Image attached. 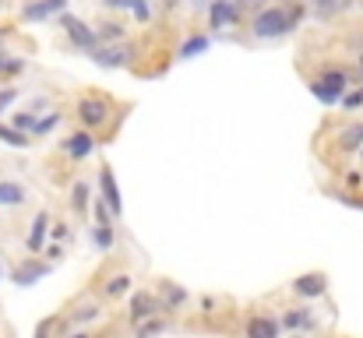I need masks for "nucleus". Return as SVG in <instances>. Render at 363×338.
<instances>
[{
  "label": "nucleus",
  "mask_w": 363,
  "mask_h": 338,
  "mask_svg": "<svg viewBox=\"0 0 363 338\" xmlns=\"http://www.w3.org/2000/svg\"><path fill=\"white\" fill-rule=\"evenodd\" d=\"M46 271H50L46 264H25V268L14 271V282H18V286H32V282H39Z\"/></svg>",
  "instance_id": "obj_12"
},
{
  "label": "nucleus",
  "mask_w": 363,
  "mask_h": 338,
  "mask_svg": "<svg viewBox=\"0 0 363 338\" xmlns=\"http://www.w3.org/2000/svg\"><path fill=\"white\" fill-rule=\"evenodd\" d=\"M360 67H363V53H360Z\"/></svg>",
  "instance_id": "obj_31"
},
{
  "label": "nucleus",
  "mask_w": 363,
  "mask_h": 338,
  "mask_svg": "<svg viewBox=\"0 0 363 338\" xmlns=\"http://www.w3.org/2000/svg\"><path fill=\"white\" fill-rule=\"evenodd\" d=\"M14 127H18V130H32V127H35V113H18V116H14Z\"/></svg>",
  "instance_id": "obj_26"
},
{
  "label": "nucleus",
  "mask_w": 363,
  "mask_h": 338,
  "mask_svg": "<svg viewBox=\"0 0 363 338\" xmlns=\"http://www.w3.org/2000/svg\"><path fill=\"white\" fill-rule=\"evenodd\" d=\"M208 50V35H194V39H187L184 46H180V60H191V57H198V53H205Z\"/></svg>",
  "instance_id": "obj_14"
},
{
  "label": "nucleus",
  "mask_w": 363,
  "mask_h": 338,
  "mask_svg": "<svg viewBox=\"0 0 363 338\" xmlns=\"http://www.w3.org/2000/svg\"><path fill=\"white\" fill-rule=\"evenodd\" d=\"M25 201V191L18 184H0V205H21Z\"/></svg>",
  "instance_id": "obj_17"
},
{
  "label": "nucleus",
  "mask_w": 363,
  "mask_h": 338,
  "mask_svg": "<svg viewBox=\"0 0 363 338\" xmlns=\"http://www.w3.org/2000/svg\"><path fill=\"white\" fill-rule=\"evenodd\" d=\"M96 35L110 43V39H121V35H123V28H121V25H117V21H110V25H103V28H99Z\"/></svg>",
  "instance_id": "obj_24"
},
{
  "label": "nucleus",
  "mask_w": 363,
  "mask_h": 338,
  "mask_svg": "<svg viewBox=\"0 0 363 338\" xmlns=\"http://www.w3.org/2000/svg\"><path fill=\"white\" fill-rule=\"evenodd\" d=\"M307 317H311L307 310H303V314L293 310V314H286V328H307Z\"/></svg>",
  "instance_id": "obj_25"
},
{
  "label": "nucleus",
  "mask_w": 363,
  "mask_h": 338,
  "mask_svg": "<svg viewBox=\"0 0 363 338\" xmlns=\"http://www.w3.org/2000/svg\"><path fill=\"white\" fill-rule=\"evenodd\" d=\"M289 28H293V21H289L286 11H279V7L261 11V14L254 18V25H250V32H254L257 39H275V35H286Z\"/></svg>",
  "instance_id": "obj_1"
},
{
  "label": "nucleus",
  "mask_w": 363,
  "mask_h": 338,
  "mask_svg": "<svg viewBox=\"0 0 363 338\" xmlns=\"http://www.w3.org/2000/svg\"><path fill=\"white\" fill-rule=\"evenodd\" d=\"M159 310H162V303H159L152 293H134V300H130V321L152 317V314H159Z\"/></svg>",
  "instance_id": "obj_5"
},
{
  "label": "nucleus",
  "mask_w": 363,
  "mask_h": 338,
  "mask_svg": "<svg viewBox=\"0 0 363 338\" xmlns=\"http://www.w3.org/2000/svg\"><path fill=\"white\" fill-rule=\"evenodd\" d=\"M247 332H250V335H261V338H275V335H279V321L250 317V321H247Z\"/></svg>",
  "instance_id": "obj_13"
},
{
  "label": "nucleus",
  "mask_w": 363,
  "mask_h": 338,
  "mask_svg": "<svg viewBox=\"0 0 363 338\" xmlns=\"http://www.w3.org/2000/svg\"><path fill=\"white\" fill-rule=\"evenodd\" d=\"M130 289V275H117V278H110V286H106V296H121Z\"/></svg>",
  "instance_id": "obj_21"
},
{
  "label": "nucleus",
  "mask_w": 363,
  "mask_h": 338,
  "mask_svg": "<svg viewBox=\"0 0 363 338\" xmlns=\"http://www.w3.org/2000/svg\"><path fill=\"white\" fill-rule=\"evenodd\" d=\"M130 46H106V50H92V60L99 64V67H123L127 60H130Z\"/></svg>",
  "instance_id": "obj_4"
},
{
  "label": "nucleus",
  "mask_w": 363,
  "mask_h": 338,
  "mask_svg": "<svg viewBox=\"0 0 363 338\" xmlns=\"http://www.w3.org/2000/svg\"><path fill=\"white\" fill-rule=\"evenodd\" d=\"M14 99H18V89H4V92H0V113L7 110Z\"/></svg>",
  "instance_id": "obj_28"
},
{
  "label": "nucleus",
  "mask_w": 363,
  "mask_h": 338,
  "mask_svg": "<svg viewBox=\"0 0 363 338\" xmlns=\"http://www.w3.org/2000/svg\"><path fill=\"white\" fill-rule=\"evenodd\" d=\"M64 148H67V155H71V159H85V155L96 148V141H92V134H85V130H82V134H71V137L64 141Z\"/></svg>",
  "instance_id": "obj_8"
},
{
  "label": "nucleus",
  "mask_w": 363,
  "mask_h": 338,
  "mask_svg": "<svg viewBox=\"0 0 363 338\" xmlns=\"http://www.w3.org/2000/svg\"><path fill=\"white\" fill-rule=\"evenodd\" d=\"M293 289H296L300 296H321V293H325V275H321V271H314V275H300V278L293 282Z\"/></svg>",
  "instance_id": "obj_9"
},
{
  "label": "nucleus",
  "mask_w": 363,
  "mask_h": 338,
  "mask_svg": "<svg viewBox=\"0 0 363 338\" xmlns=\"http://www.w3.org/2000/svg\"><path fill=\"white\" fill-rule=\"evenodd\" d=\"M0 4H4V0H0Z\"/></svg>",
  "instance_id": "obj_32"
},
{
  "label": "nucleus",
  "mask_w": 363,
  "mask_h": 338,
  "mask_svg": "<svg viewBox=\"0 0 363 338\" xmlns=\"http://www.w3.org/2000/svg\"><path fill=\"white\" fill-rule=\"evenodd\" d=\"M57 123H60V113H50V116L35 120V127H32V130H35V134H50V130H53Z\"/></svg>",
  "instance_id": "obj_22"
},
{
  "label": "nucleus",
  "mask_w": 363,
  "mask_h": 338,
  "mask_svg": "<svg viewBox=\"0 0 363 338\" xmlns=\"http://www.w3.org/2000/svg\"><path fill=\"white\" fill-rule=\"evenodd\" d=\"M46 225H50V215H46V212H39V215H35V222H32V232H28V250H32V254H35V250H43Z\"/></svg>",
  "instance_id": "obj_11"
},
{
  "label": "nucleus",
  "mask_w": 363,
  "mask_h": 338,
  "mask_svg": "<svg viewBox=\"0 0 363 338\" xmlns=\"http://www.w3.org/2000/svg\"><path fill=\"white\" fill-rule=\"evenodd\" d=\"M99 180H103V194H106L103 201L110 205V212H113V215H121V212H123V201H121V191H117V180H113V169H110V166H103Z\"/></svg>",
  "instance_id": "obj_6"
},
{
  "label": "nucleus",
  "mask_w": 363,
  "mask_h": 338,
  "mask_svg": "<svg viewBox=\"0 0 363 338\" xmlns=\"http://www.w3.org/2000/svg\"><path fill=\"white\" fill-rule=\"evenodd\" d=\"M96 219H99V225L113 222V212H106V201H99V205H96Z\"/></svg>",
  "instance_id": "obj_27"
},
{
  "label": "nucleus",
  "mask_w": 363,
  "mask_h": 338,
  "mask_svg": "<svg viewBox=\"0 0 363 338\" xmlns=\"http://www.w3.org/2000/svg\"><path fill=\"white\" fill-rule=\"evenodd\" d=\"M103 4H110V7H121L123 0H103Z\"/></svg>",
  "instance_id": "obj_30"
},
{
  "label": "nucleus",
  "mask_w": 363,
  "mask_h": 338,
  "mask_svg": "<svg viewBox=\"0 0 363 338\" xmlns=\"http://www.w3.org/2000/svg\"><path fill=\"white\" fill-rule=\"evenodd\" d=\"M123 4L130 7V14H134L138 21H148V14H152V11H148V4H145V0H123Z\"/></svg>",
  "instance_id": "obj_23"
},
{
  "label": "nucleus",
  "mask_w": 363,
  "mask_h": 338,
  "mask_svg": "<svg viewBox=\"0 0 363 338\" xmlns=\"http://www.w3.org/2000/svg\"><path fill=\"white\" fill-rule=\"evenodd\" d=\"M71 205H74L78 212H85V205H89V187H85V184H74V191H71Z\"/></svg>",
  "instance_id": "obj_19"
},
{
  "label": "nucleus",
  "mask_w": 363,
  "mask_h": 338,
  "mask_svg": "<svg viewBox=\"0 0 363 338\" xmlns=\"http://www.w3.org/2000/svg\"><path fill=\"white\" fill-rule=\"evenodd\" d=\"M342 106H346V110H357V106H363V92H350V96L342 99Z\"/></svg>",
  "instance_id": "obj_29"
},
{
  "label": "nucleus",
  "mask_w": 363,
  "mask_h": 338,
  "mask_svg": "<svg viewBox=\"0 0 363 338\" xmlns=\"http://www.w3.org/2000/svg\"><path fill=\"white\" fill-rule=\"evenodd\" d=\"M60 21H64L67 35H71V39H74V43H78L82 50H96V39H99V35H96V32H92V28H89L85 21H78V18H71V14H64Z\"/></svg>",
  "instance_id": "obj_3"
},
{
  "label": "nucleus",
  "mask_w": 363,
  "mask_h": 338,
  "mask_svg": "<svg viewBox=\"0 0 363 338\" xmlns=\"http://www.w3.org/2000/svg\"><path fill=\"white\" fill-rule=\"evenodd\" d=\"M360 145H363V123L346 127V130H342V148H346V152H357Z\"/></svg>",
  "instance_id": "obj_15"
},
{
  "label": "nucleus",
  "mask_w": 363,
  "mask_h": 338,
  "mask_svg": "<svg viewBox=\"0 0 363 338\" xmlns=\"http://www.w3.org/2000/svg\"><path fill=\"white\" fill-rule=\"evenodd\" d=\"M0 141L11 145V148H25V145H28V137H25L21 130H7V127H0Z\"/></svg>",
  "instance_id": "obj_18"
},
{
  "label": "nucleus",
  "mask_w": 363,
  "mask_h": 338,
  "mask_svg": "<svg viewBox=\"0 0 363 338\" xmlns=\"http://www.w3.org/2000/svg\"><path fill=\"white\" fill-rule=\"evenodd\" d=\"M208 18H212V28H226V25H233V21H237V7H233V0H212Z\"/></svg>",
  "instance_id": "obj_7"
},
{
  "label": "nucleus",
  "mask_w": 363,
  "mask_h": 338,
  "mask_svg": "<svg viewBox=\"0 0 363 338\" xmlns=\"http://www.w3.org/2000/svg\"><path fill=\"white\" fill-rule=\"evenodd\" d=\"M162 293L169 296V303H162V310H177V307H184V300H187V293L177 289L173 282H162Z\"/></svg>",
  "instance_id": "obj_16"
},
{
  "label": "nucleus",
  "mask_w": 363,
  "mask_h": 338,
  "mask_svg": "<svg viewBox=\"0 0 363 338\" xmlns=\"http://www.w3.org/2000/svg\"><path fill=\"white\" fill-rule=\"evenodd\" d=\"M67 7V0H39V4H28L21 14L28 18V21H35V18H50V14H57V11H64Z\"/></svg>",
  "instance_id": "obj_10"
},
{
  "label": "nucleus",
  "mask_w": 363,
  "mask_h": 338,
  "mask_svg": "<svg viewBox=\"0 0 363 338\" xmlns=\"http://www.w3.org/2000/svg\"><path fill=\"white\" fill-rule=\"evenodd\" d=\"M78 116L85 127H103L106 116H110V103L106 99H82L78 103Z\"/></svg>",
  "instance_id": "obj_2"
},
{
  "label": "nucleus",
  "mask_w": 363,
  "mask_h": 338,
  "mask_svg": "<svg viewBox=\"0 0 363 338\" xmlns=\"http://www.w3.org/2000/svg\"><path fill=\"white\" fill-rule=\"evenodd\" d=\"M96 247L99 250H110L113 247V225H99L96 229Z\"/></svg>",
  "instance_id": "obj_20"
}]
</instances>
